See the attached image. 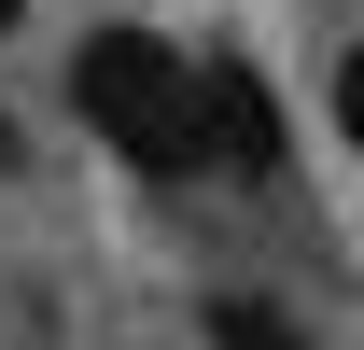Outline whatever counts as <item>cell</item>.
Returning a JSON list of instances; mask_svg holds the SVG:
<instances>
[{
    "instance_id": "7a4b0ae2",
    "label": "cell",
    "mask_w": 364,
    "mask_h": 350,
    "mask_svg": "<svg viewBox=\"0 0 364 350\" xmlns=\"http://www.w3.org/2000/svg\"><path fill=\"white\" fill-rule=\"evenodd\" d=\"M196 112H210V182H280V98L238 56H196Z\"/></svg>"
},
{
    "instance_id": "3957f363",
    "label": "cell",
    "mask_w": 364,
    "mask_h": 350,
    "mask_svg": "<svg viewBox=\"0 0 364 350\" xmlns=\"http://www.w3.org/2000/svg\"><path fill=\"white\" fill-rule=\"evenodd\" d=\"M196 350H309V322L267 308V295H210L196 308Z\"/></svg>"
},
{
    "instance_id": "277c9868",
    "label": "cell",
    "mask_w": 364,
    "mask_h": 350,
    "mask_svg": "<svg viewBox=\"0 0 364 350\" xmlns=\"http://www.w3.org/2000/svg\"><path fill=\"white\" fill-rule=\"evenodd\" d=\"M322 98H336V140H350V154H364V43L336 56V85H322Z\"/></svg>"
},
{
    "instance_id": "5b68a950",
    "label": "cell",
    "mask_w": 364,
    "mask_h": 350,
    "mask_svg": "<svg viewBox=\"0 0 364 350\" xmlns=\"http://www.w3.org/2000/svg\"><path fill=\"white\" fill-rule=\"evenodd\" d=\"M14 169H28V140H14V112H0V182H14Z\"/></svg>"
},
{
    "instance_id": "6da1fadb",
    "label": "cell",
    "mask_w": 364,
    "mask_h": 350,
    "mask_svg": "<svg viewBox=\"0 0 364 350\" xmlns=\"http://www.w3.org/2000/svg\"><path fill=\"white\" fill-rule=\"evenodd\" d=\"M70 112H85L140 182H196L210 169V112H196V56L154 28H85L70 56Z\"/></svg>"
}]
</instances>
